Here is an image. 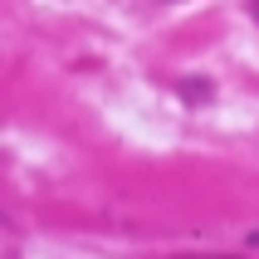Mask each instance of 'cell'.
<instances>
[{
	"mask_svg": "<svg viewBox=\"0 0 259 259\" xmlns=\"http://www.w3.org/2000/svg\"><path fill=\"white\" fill-rule=\"evenodd\" d=\"M249 15H254V20H259V0H249Z\"/></svg>",
	"mask_w": 259,
	"mask_h": 259,
	"instance_id": "obj_3",
	"label": "cell"
},
{
	"mask_svg": "<svg viewBox=\"0 0 259 259\" xmlns=\"http://www.w3.org/2000/svg\"><path fill=\"white\" fill-rule=\"evenodd\" d=\"M176 93H181L186 103H210V98H215V88L205 83V78H181V83H176Z\"/></svg>",
	"mask_w": 259,
	"mask_h": 259,
	"instance_id": "obj_1",
	"label": "cell"
},
{
	"mask_svg": "<svg viewBox=\"0 0 259 259\" xmlns=\"http://www.w3.org/2000/svg\"><path fill=\"white\" fill-rule=\"evenodd\" d=\"M245 245H259V230H249V240H245Z\"/></svg>",
	"mask_w": 259,
	"mask_h": 259,
	"instance_id": "obj_2",
	"label": "cell"
}]
</instances>
